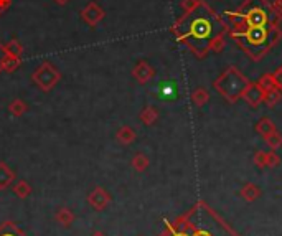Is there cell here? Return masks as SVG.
I'll list each match as a JSON object with an SVG mask.
<instances>
[{"label": "cell", "instance_id": "6", "mask_svg": "<svg viewBox=\"0 0 282 236\" xmlns=\"http://www.w3.org/2000/svg\"><path fill=\"white\" fill-rule=\"evenodd\" d=\"M264 94L266 93L259 88L258 83L249 81V84L244 89V93H242V96H241V99H244V103L248 104V106L258 108L261 103H264Z\"/></svg>", "mask_w": 282, "mask_h": 236}, {"label": "cell", "instance_id": "35", "mask_svg": "<svg viewBox=\"0 0 282 236\" xmlns=\"http://www.w3.org/2000/svg\"><path fill=\"white\" fill-rule=\"evenodd\" d=\"M91 236H104L102 233H99V231H97V233H94V234H91Z\"/></svg>", "mask_w": 282, "mask_h": 236}, {"label": "cell", "instance_id": "18", "mask_svg": "<svg viewBox=\"0 0 282 236\" xmlns=\"http://www.w3.org/2000/svg\"><path fill=\"white\" fill-rule=\"evenodd\" d=\"M280 97H282L280 91L277 88H272L271 91H267V93L264 94V104L267 108H274L275 104L280 101Z\"/></svg>", "mask_w": 282, "mask_h": 236}, {"label": "cell", "instance_id": "34", "mask_svg": "<svg viewBox=\"0 0 282 236\" xmlns=\"http://www.w3.org/2000/svg\"><path fill=\"white\" fill-rule=\"evenodd\" d=\"M173 236H188V234L185 231H179V233H175Z\"/></svg>", "mask_w": 282, "mask_h": 236}, {"label": "cell", "instance_id": "29", "mask_svg": "<svg viewBox=\"0 0 282 236\" xmlns=\"http://www.w3.org/2000/svg\"><path fill=\"white\" fill-rule=\"evenodd\" d=\"M272 78H274V81H275V88H277L280 93H282V64L272 73Z\"/></svg>", "mask_w": 282, "mask_h": 236}, {"label": "cell", "instance_id": "26", "mask_svg": "<svg viewBox=\"0 0 282 236\" xmlns=\"http://www.w3.org/2000/svg\"><path fill=\"white\" fill-rule=\"evenodd\" d=\"M5 51H7V55L9 56H15V58H18L20 56V53H22V47L20 45H18V42L17 40H14V42H10L7 47H5Z\"/></svg>", "mask_w": 282, "mask_h": 236}, {"label": "cell", "instance_id": "30", "mask_svg": "<svg viewBox=\"0 0 282 236\" xmlns=\"http://www.w3.org/2000/svg\"><path fill=\"white\" fill-rule=\"evenodd\" d=\"M200 4V0H183L182 2V9H183V12H192L193 9H196V5Z\"/></svg>", "mask_w": 282, "mask_h": 236}, {"label": "cell", "instance_id": "23", "mask_svg": "<svg viewBox=\"0 0 282 236\" xmlns=\"http://www.w3.org/2000/svg\"><path fill=\"white\" fill-rule=\"evenodd\" d=\"M225 31H221V33L215 38V40L211 42V48H209V51H215V53H221L223 50H225Z\"/></svg>", "mask_w": 282, "mask_h": 236}, {"label": "cell", "instance_id": "21", "mask_svg": "<svg viewBox=\"0 0 282 236\" xmlns=\"http://www.w3.org/2000/svg\"><path fill=\"white\" fill-rule=\"evenodd\" d=\"M258 84H259V88L264 91V93H267V91H271L272 88H275V81H274V78H272L271 73L262 75L258 80Z\"/></svg>", "mask_w": 282, "mask_h": 236}, {"label": "cell", "instance_id": "25", "mask_svg": "<svg viewBox=\"0 0 282 236\" xmlns=\"http://www.w3.org/2000/svg\"><path fill=\"white\" fill-rule=\"evenodd\" d=\"M254 163L259 168H267V152H264V150H258V152L254 154Z\"/></svg>", "mask_w": 282, "mask_h": 236}, {"label": "cell", "instance_id": "17", "mask_svg": "<svg viewBox=\"0 0 282 236\" xmlns=\"http://www.w3.org/2000/svg\"><path fill=\"white\" fill-rule=\"evenodd\" d=\"M264 141H266L267 146L271 147V150H277V149L282 147V136H280V132L277 129H275L274 132H271L269 136H266Z\"/></svg>", "mask_w": 282, "mask_h": 236}, {"label": "cell", "instance_id": "20", "mask_svg": "<svg viewBox=\"0 0 282 236\" xmlns=\"http://www.w3.org/2000/svg\"><path fill=\"white\" fill-rule=\"evenodd\" d=\"M0 236H25V234L15 226V223L7 221L0 226Z\"/></svg>", "mask_w": 282, "mask_h": 236}, {"label": "cell", "instance_id": "24", "mask_svg": "<svg viewBox=\"0 0 282 236\" xmlns=\"http://www.w3.org/2000/svg\"><path fill=\"white\" fill-rule=\"evenodd\" d=\"M10 113L14 116H22L25 111H27V104H25L22 99H15L14 103L10 104Z\"/></svg>", "mask_w": 282, "mask_h": 236}, {"label": "cell", "instance_id": "5", "mask_svg": "<svg viewBox=\"0 0 282 236\" xmlns=\"http://www.w3.org/2000/svg\"><path fill=\"white\" fill-rule=\"evenodd\" d=\"M33 80L43 91H50L60 80V73L51 64L45 63L33 73Z\"/></svg>", "mask_w": 282, "mask_h": 236}, {"label": "cell", "instance_id": "14", "mask_svg": "<svg viewBox=\"0 0 282 236\" xmlns=\"http://www.w3.org/2000/svg\"><path fill=\"white\" fill-rule=\"evenodd\" d=\"M117 141L124 146H129V144H132L135 141V130L129 126H124L117 130Z\"/></svg>", "mask_w": 282, "mask_h": 236}, {"label": "cell", "instance_id": "22", "mask_svg": "<svg viewBox=\"0 0 282 236\" xmlns=\"http://www.w3.org/2000/svg\"><path fill=\"white\" fill-rule=\"evenodd\" d=\"M132 167L137 172H144V170L149 167V157L144 154H135L132 159Z\"/></svg>", "mask_w": 282, "mask_h": 236}, {"label": "cell", "instance_id": "9", "mask_svg": "<svg viewBox=\"0 0 282 236\" xmlns=\"http://www.w3.org/2000/svg\"><path fill=\"white\" fill-rule=\"evenodd\" d=\"M102 15H104L102 10H101L99 7H97L96 4H89L88 7L83 10V18H84V20H86L89 25H96V23L102 18Z\"/></svg>", "mask_w": 282, "mask_h": 236}, {"label": "cell", "instance_id": "36", "mask_svg": "<svg viewBox=\"0 0 282 236\" xmlns=\"http://www.w3.org/2000/svg\"><path fill=\"white\" fill-rule=\"evenodd\" d=\"M58 4H64V2H68V0H56Z\"/></svg>", "mask_w": 282, "mask_h": 236}, {"label": "cell", "instance_id": "10", "mask_svg": "<svg viewBox=\"0 0 282 236\" xmlns=\"http://www.w3.org/2000/svg\"><path fill=\"white\" fill-rule=\"evenodd\" d=\"M15 180V172L7 167V163L0 162V190L9 188Z\"/></svg>", "mask_w": 282, "mask_h": 236}, {"label": "cell", "instance_id": "8", "mask_svg": "<svg viewBox=\"0 0 282 236\" xmlns=\"http://www.w3.org/2000/svg\"><path fill=\"white\" fill-rule=\"evenodd\" d=\"M132 73H134L135 80L139 83H147V81H150L154 78L155 71L147 61H139V63H137V66L134 68Z\"/></svg>", "mask_w": 282, "mask_h": 236}, {"label": "cell", "instance_id": "33", "mask_svg": "<svg viewBox=\"0 0 282 236\" xmlns=\"http://www.w3.org/2000/svg\"><path fill=\"white\" fill-rule=\"evenodd\" d=\"M193 236H209V234H208L206 231H201V229H200V231H196Z\"/></svg>", "mask_w": 282, "mask_h": 236}, {"label": "cell", "instance_id": "12", "mask_svg": "<svg viewBox=\"0 0 282 236\" xmlns=\"http://www.w3.org/2000/svg\"><path fill=\"white\" fill-rule=\"evenodd\" d=\"M239 193H241V196H242V198H244L246 201L251 203V201H256V200H258L259 196H261V190H259L258 185H254V183L249 182V183H246V185L241 188Z\"/></svg>", "mask_w": 282, "mask_h": 236}, {"label": "cell", "instance_id": "16", "mask_svg": "<svg viewBox=\"0 0 282 236\" xmlns=\"http://www.w3.org/2000/svg\"><path fill=\"white\" fill-rule=\"evenodd\" d=\"M159 119V113H157V109L152 106H147L142 109L140 113V121L146 124V126H152V124Z\"/></svg>", "mask_w": 282, "mask_h": 236}, {"label": "cell", "instance_id": "1", "mask_svg": "<svg viewBox=\"0 0 282 236\" xmlns=\"http://www.w3.org/2000/svg\"><path fill=\"white\" fill-rule=\"evenodd\" d=\"M173 31L198 58H205L211 48V42L221 31H226V25L221 23L215 10L208 4L201 2L192 12L183 14L175 23Z\"/></svg>", "mask_w": 282, "mask_h": 236}, {"label": "cell", "instance_id": "19", "mask_svg": "<svg viewBox=\"0 0 282 236\" xmlns=\"http://www.w3.org/2000/svg\"><path fill=\"white\" fill-rule=\"evenodd\" d=\"M14 193L18 196V198H27V196L31 195V185L28 182L25 180H20L17 183V185L14 187Z\"/></svg>", "mask_w": 282, "mask_h": 236}, {"label": "cell", "instance_id": "7", "mask_svg": "<svg viewBox=\"0 0 282 236\" xmlns=\"http://www.w3.org/2000/svg\"><path fill=\"white\" fill-rule=\"evenodd\" d=\"M111 203V195L101 187H96L93 192L89 193V205L97 212H102L104 208Z\"/></svg>", "mask_w": 282, "mask_h": 236}, {"label": "cell", "instance_id": "4", "mask_svg": "<svg viewBox=\"0 0 282 236\" xmlns=\"http://www.w3.org/2000/svg\"><path fill=\"white\" fill-rule=\"evenodd\" d=\"M248 84H249V80L238 68L228 66L213 81V88L229 103H236L238 99H241V96L244 93Z\"/></svg>", "mask_w": 282, "mask_h": 236}, {"label": "cell", "instance_id": "31", "mask_svg": "<svg viewBox=\"0 0 282 236\" xmlns=\"http://www.w3.org/2000/svg\"><path fill=\"white\" fill-rule=\"evenodd\" d=\"M7 51H5V48L4 47H0V70H4V63H5V60H7Z\"/></svg>", "mask_w": 282, "mask_h": 236}, {"label": "cell", "instance_id": "2", "mask_svg": "<svg viewBox=\"0 0 282 236\" xmlns=\"http://www.w3.org/2000/svg\"><path fill=\"white\" fill-rule=\"evenodd\" d=\"M231 37L236 43L253 58L262 60L269 50H272L282 38L279 25H266V27H242L233 28Z\"/></svg>", "mask_w": 282, "mask_h": 236}, {"label": "cell", "instance_id": "28", "mask_svg": "<svg viewBox=\"0 0 282 236\" xmlns=\"http://www.w3.org/2000/svg\"><path fill=\"white\" fill-rule=\"evenodd\" d=\"M160 94H162L163 97H170V96H173V94H175V88H173V84H170V83L162 84V86H160Z\"/></svg>", "mask_w": 282, "mask_h": 236}, {"label": "cell", "instance_id": "15", "mask_svg": "<svg viewBox=\"0 0 282 236\" xmlns=\"http://www.w3.org/2000/svg\"><path fill=\"white\" fill-rule=\"evenodd\" d=\"M209 101V93L205 89V88H196L193 93H192V103L195 106H205V104Z\"/></svg>", "mask_w": 282, "mask_h": 236}, {"label": "cell", "instance_id": "27", "mask_svg": "<svg viewBox=\"0 0 282 236\" xmlns=\"http://www.w3.org/2000/svg\"><path fill=\"white\" fill-rule=\"evenodd\" d=\"M277 165H280V157L277 155L275 150H269L267 152V167L275 168Z\"/></svg>", "mask_w": 282, "mask_h": 236}, {"label": "cell", "instance_id": "3", "mask_svg": "<svg viewBox=\"0 0 282 236\" xmlns=\"http://www.w3.org/2000/svg\"><path fill=\"white\" fill-rule=\"evenodd\" d=\"M225 17L233 28L279 25L282 18V15L274 10L267 0H246L238 10L225 12Z\"/></svg>", "mask_w": 282, "mask_h": 236}, {"label": "cell", "instance_id": "13", "mask_svg": "<svg viewBox=\"0 0 282 236\" xmlns=\"http://www.w3.org/2000/svg\"><path fill=\"white\" fill-rule=\"evenodd\" d=\"M55 220L60 223L61 226H71L73 225V221H75V213L71 212L69 208H60L56 212V215H55Z\"/></svg>", "mask_w": 282, "mask_h": 236}, {"label": "cell", "instance_id": "11", "mask_svg": "<svg viewBox=\"0 0 282 236\" xmlns=\"http://www.w3.org/2000/svg\"><path fill=\"white\" fill-rule=\"evenodd\" d=\"M254 129H256V132H258L259 136H262V139H264L266 136H269L271 132H274V130L277 129V127H275V124H274L271 119H269L267 116H264V117H261L258 124H256Z\"/></svg>", "mask_w": 282, "mask_h": 236}, {"label": "cell", "instance_id": "32", "mask_svg": "<svg viewBox=\"0 0 282 236\" xmlns=\"http://www.w3.org/2000/svg\"><path fill=\"white\" fill-rule=\"evenodd\" d=\"M272 7H274V10H275V12H277V14H280V15H282V0H274Z\"/></svg>", "mask_w": 282, "mask_h": 236}]
</instances>
